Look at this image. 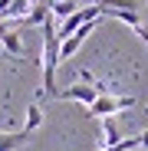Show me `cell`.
<instances>
[{"instance_id": "obj_1", "label": "cell", "mask_w": 148, "mask_h": 151, "mask_svg": "<svg viewBox=\"0 0 148 151\" xmlns=\"http://www.w3.org/2000/svg\"><path fill=\"white\" fill-rule=\"evenodd\" d=\"M43 95H56V69H59V36H56V17L49 13L43 20Z\"/></svg>"}, {"instance_id": "obj_2", "label": "cell", "mask_w": 148, "mask_h": 151, "mask_svg": "<svg viewBox=\"0 0 148 151\" xmlns=\"http://www.w3.org/2000/svg\"><path fill=\"white\" fill-rule=\"evenodd\" d=\"M135 105H138V99H132V95H122V99H115V95H99L95 102H89V115H92V118H112V115L129 112V109H135Z\"/></svg>"}, {"instance_id": "obj_3", "label": "cell", "mask_w": 148, "mask_h": 151, "mask_svg": "<svg viewBox=\"0 0 148 151\" xmlns=\"http://www.w3.org/2000/svg\"><path fill=\"white\" fill-rule=\"evenodd\" d=\"M63 99H76V102H95V99H99V89H95V86H86V82H76V86L63 89Z\"/></svg>"}, {"instance_id": "obj_4", "label": "cell", "mask_w": 148, "mask_h": 151, "mask_svg": "<svg viewBox=\"0 0 148 151\" xmlns=\"http://www.w3.org/2000/svg\"><path fill=\"white\" fill-rule=\"evenodd\" d=\"M0 43H4V53L23 56V43H20V36H17L13 30H4V27H0Z\"/></svg>"}, {"instance_id": "obj_5", "label": "cell", "mask_w": 148, "mask_h": 151, "mask_svg": "<svg viewBox=\"0 0 148 151\" xmlns=\"http://www.w3.org/2000/svg\"><path fill=\"white\" fill-rule=\"evenodd\" d=\"M43 125V109H40V102H30V109H27V125H23V132H36Z\"/></svg>"}, {"instance_id": "obj_6", "label": "cell", "mask_w": 148, "mask_h": 151, "mask_svg": "<svg viewBox=\"0 0 148 151\" xmlns=\"http://www.w3.org/2000/svg\"><path fill=\"white\" fill-rule=\"evenodd\" d=\"M30 138V132H13V135H0V151H13V148H20L23 141Z\"/></svg>"}, {"instance_id": "obj_7", "label": "cell", "mask_w": 148, "mask_h": 151, "mask_svg": "<svg viewBox=\"0 0 148 151\" xmlns=\"http://www.w3.org/2000/svg\"><path fill=\"white\" fill-rule=\"evenodd\" d=\"M102 122H105V128H102V132H105V145H115V141H122V128H118V125H115L112 118H102Z\"/></svg>"}, {"instance_id": "obj_8", "label": "cell", "mask_w": 148, "mask_h": 151, "mask_svg": "<svg viewBox=\"0 0 148 151\" xmlns=\"http://www.w3.org/2000/svg\"><path fill=\"white\" fill-rule=\"evenodd\" d=\"M72 10H76V4H72V0H59V4H53V7H49V13H53V17H69Z\"/></svg>"}, {"instance_id": "obj_9", "label": "cell", "mask_w": 148, "mask_h": 151, "mask_svg": "<svg viewBox=\"0 0 148 151\" xmlns=\"http://www.w3.org/2000/svg\"><path fill=\"white\" fill-rule=\"evenodd\" d=\"M132 151H145V148H132Z\"/></svg>"}]
</instances>
